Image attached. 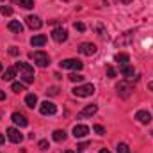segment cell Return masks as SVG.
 I'll return each instance as SVG.
<instances>
[{
    "label": "cell",
    "instance_id": "6da1fadb",
    "mask_svg": "<svg viewBox=\"0 0 153 153\" xmlns=\"http://www.w3.org/2000/svg\"><path fill=\"white\" fill-rule=\"evenodd\" d=\"M16 71H20V78L25 84H32L34 82V70L29 62H16Z\"/></svg>",
    "mask_w": 153,
    "mask_h": 153
},
{
    "label": "cell",
    "instance_id": "7a4b0ae2",
    "mask_svg": "<svg viewBox=\"0 0 153 153\" xmlns=\"http://www.w3.org/2000/svg\"><path fill=\"white\" fill-rule=\"evenodd\" d=\"M29 57L38 64L39 68H46V66L50 64V57H48L46 52H41V50H38V52H30Z\"/></svg>",
    "mask_w": 153,
    "mask_h": 153
},
{
    "label": "cell",
    "instance_id": "3957f363",
    "mask_svg": "<svg viewBox=\"0 0 153 153\" xmlns=\"http://www.w3.org/2000/svg\"><path fill=\"white\" fill-rule=\"evenodd\" d=\"M73 94L78 98H87L91 94H94V85L93 84H82V85H76L73 87Z\"/></svg>",
    "mask_w": 153,
    "mask_h": 153
},
{
    "label": "cell",
    "instance_id": "277c9868",
    "mask_svg": "<svg viewBox=\"0 0 153 153\" xmlns=\"http://www.w3.org/2000/svg\"><path fill=\"white\" fill-rule=\"evenodd\" d=\"M116 91H117L119 98H128V96L134 93V85H132L128 80H123V82H119V84L116 85Z\"/></svg>",
    "mask_w": 153,
    "mask_h": 153
},
{
    "label": "cell",
    "instance_id": "5b68a950",
    "mask_svg": "<svg viewBox=\"0 0 153 153\" xmlns=\"http://www.w3.org/2000/svg\"><path fill=\"white\" fill-rule=\"evenodd\" d=\"M61 68H64V70H76V71H80V70L84 68V64H82L78 59H64V61H61Z\"/></svg>",
    "mask_w": 153,
    "mask_h": 153
},
{
    "label": "cell",
    "instance_id": "8992f818",
    "mask_svg": "<svg viewBox=\"0 0 153 153\" xmlns=\"http://www.w3.org/2000/svg\"><path fill=\"white\" fill-rule=\"evenodd\" d=\"M39 112H41L43 116H52V114L57 112V105L46 100V102H43V103L39 105Z\"/></svg>",
    "mask_w": 153,
    "mask_h": 153
},
{
    "label": "cell",
    "instance_id": "52a82bcc",
    "mask_svg": "<svg viewBox=\"0 0 153 153\" xmlns=\"http://www.w3.org/2000/svg\"><path fill=\"white\" fill-rule=\"evenodd\" d=\"M52 39H53V41H57V43H64V41L68 39V30H66V29H62V27L53 29V30H52Z\"/></svg>",
    "mask_w": 153,
    "mask_h": 153
},
{
    "label": "cell",
    "instance_id": "ba28073f",
    "mask_svg": "<svg viewBox=\"0 0 153 153\" xmlns=\"http://www.w3.org/2000/svg\"><path fill=\"white\" fill-rule=\"evenodd\" d=\"M96 112H98V105L91 103V105H85V107L78 112V117H80V119H84V117H91V116H94Z\"/></svg>",
    "mask_w": 153,
    "mask_h": 153
},
{
    "label": "cell",
    "instance_id": "9c48e42d",
    "mask_svg": "<svg viewBox=\"0 0 153 153\" xmlns=\"http://www.w3.org/2000/svg\"><path fill=\"white\" fill-rule=\"evenodd\" d=\"M96 45H93V43H82L80 46H78V52L82 53V55H94L96 53Z\"/></svg>",
    "mask_w": 153,
    "mask_h": 153
},
{
    "label": "cell",
    "instance_id": "30bf717a",
    "mask_svg": "<svg viewBox=\"0 0 153 153\" xmlns=\"http://www.w3.org/2000/svg\"><path fill=\"white\" fill-rule=\"evenodd\" d=\"M7 137H9V141L14 143V144H18V143L23 141V135L20 134L18 128H7Z\"/></svg>",
    "mask_w": 153,
    "mask_h": 153
},
{
    "label": "cell",
    "instance_id": "8fae6325",
    "mask_svg": "<svg viewBox=\"0 0 153 153\" xmlns=\"http://www.w3.org/2000/svg\"><path fill=\"white\" fill-rule=\"evenodd\" d=\"M25 22H27V25L32 29V30H38L43 27V22H41V18L39 16H34V14H30V16H27L25 18Z\"/></svg>",
    "mask_w": 153,
    "mask_h": 153
},
{
    "label": "cell",
    "instance_id": "7c38bea8",
    "mask_svg": "<svg viewBox=\"0 0 153 153\" xmlns=\"http://www.w3.org/2000/svg\"><path fill=\"white\" fill-rule=\"evenodd\" d=\"M11 119H13V121H14V125H18L20 128H25V126L29 125V119H27L23 114H20V112H13Z\"/></svg>",
    "mask_w": 153,
    "mask_h": 153
},
{
    "label": "cell",
    "instance_id": "4fadbf2b",
    "mask_svg": "<svg viewBox=\"0 0 153 153\" xmlns=\"http://www.w3.org/2000/svg\"><path fill=\"white\" fill-rule=\"evenodd\" d=\"M87 134H89V126H85V125H75L73 126V135H75L76 139H82Z\"/></svg>",
    "mask_w": 153,
    "mask_h": 153
},
{
    "label": "cell",
    "instance_id": "5bb4252c",
    "mask_svg": "<svg viewBox=\"0 0 153 153\" xmlns=\"http://www.w3.org/2000/svg\"><path fill=\"white\" fill-rule=\"evenodd\" d=\"M135 119H137L139 123H143V125H148V123L152 121V114H150L148 111H137V112H135Z\"/></svg>",
    "mask_w": 153,
    "mask_h": 153
},
{
    "label": "cell",
    "instance_id": "9a60e30c",
    "mask_svg": "<svg viewBox=\"0 0 153 153\" xmlns=\"http://www.w3.org/2000/svg\"><path fill=\"white\" fill-rule=\"evenodd\" d=\"M7 29H9L11 32H14V34H22V32H23V25H22L18 20H11V22L7 23Z\"/></svg>",
    "mask_w": 153,
    "mask_h": 153
},
{
    "label": "cell",
    "instance_id": "2e32d148",
    "mask_svg": "<svg viewBox=\"0 0 153 153\" xmlns=\"http://www.w3.org/2000/svg\"><path fill=\"white\" fill-rule=\"evenodd\" d=\"M14 76H16V68H14V66H11V68H7V70L4 71L2 78H4L5 82H9V80H13Z\"/></svg>",
    "mask_w": 153,
    "mask_h": 153
},
{
    "label": "cell",
    "instance_id": "e0dca14e",
    "mask_svg": "<svg viewBox=\"0 0 153 153\" xmlns=\"http://www.w3.org/2000/svg\"><path fill=\"white\" fill-rule=\"evenodd\" d=\"M119 71H121V75L126 76V78H132V76H134V68L128 66V64H123V66L119 68Z\"/></svg>",
    "mask_w": 153,
    "mask_h": 153
},
{
    "label": "cell",
    "instance_id": "ac0fdd59",
    "mask_svg": "<svg viewBox=\"0 0 153 153\" xmlns=\"http://www.w3.org/2000/svg\"><path fill=\"white\" fill-rule=\"evenodd\" d=\"M45 43H46V36H43V34L34 36V38L30 39V45H32V46H43Z\"/></svg>",
    "mask_w": 153,
    "mask_h": 153
},
{
    "label": "cell",
    "instance_id": "d6986e66",
    "mask_svg": "<svg viewBox=\"0 0 153 153\" xmlns=\"http://www.w3.org/2000/svg\"><path fill=\"white\" fill-rule=\"evenodd\" d=\"M25 103H27V107L34 109V107L38 105V96H36V94H27V96H25Z\"/></svg>",
    "mask_w": 153,
    "mask_h": 153
},
{
    "label": "cell",
    "instance_id": "ffe728a7",
    "mask_svg": "<svg viewBox=\"0 0 153 153\" xmlns=\"http://www.w3.org/2000/svg\"><path fill=\"white\" fill-rule=\"evenodd\" d=\"M52 137H53L55 143H62V141H66V132L64 130H55L52 134Z\"/></svg>",
    "mask_w": 153,
    "mask_h": 153
},
{
    "label": "cell",
    "instance_id": "44dd1931",
    "mask_svg": "<svg viewBox=\"0 0 153 153\" xmlns=\"http://www.w3.org/2000/svg\"><path fill=\"white\" fill-rule=\"evenodd\" d=\"M114 61H116V62H119V64L123 66V64H128L130 57H128V53H116V55H114Z\"/></svg>",
    "mask_w": 153,
    "mask_h": 153
},
{
    "label": "cell",
    "instance_id": "7402d4cb",
    "mask_svg": "<svg viewBox=\"0 0 153 153\" xmlns=\"http://www.w3.org/2000/svg\"><path fill=\"white\" fill-rule=\"evenodd\" d=\"M20 5L23 9H32L34 7V0H20Z\"/></svg>",
    "mask_w": 153,
    "mask_h": 153
},
{
    "label": "cell",
    "instance_id": "603a6c76",
    "mask_svg": "<svg viewBox=\"0 0 153 153\" xmlns=\"http://www.w3.org/2000/svg\"><path fill=\"white\" fill-rule=\"evenodd\" d=\"M117 153H130V148L126 143H119L117 144Z\"/></svg>",
    "mask_w": 153,
    "mask_h": 153
},
{
    "label": "cell",
    "instance_id": "cb8c5ba5",
    "mask_svg": "<svg viewBox=\"0 0 153 153\" xmlns=\"http://www.w3.org/2000/svg\"><path fill=\"white\" fill-rule=\"evenodd\" d=\"M71 82H75V84H78V82H82L84 80V75H80V73H71V75L68 76Z\"/></svg>",
    "mask_w": 153,
    "mask_h": 153
},
{
    "label": "cell",
    "instance_id": "d4e9b609",
    "mask_svg": "<svg viewBox=\"0 0 153 153\" xmlns=\"http://www.w3.org/2000/svg\"><path fill=\"white\" fill-rule=\"evenodd\" d=\"M11 89H13L14 93H22V91H25V85H23V84H20V82H14Z\"/></svg>",
    "mask_w": 153,
    "mask_h": 153
},
{
    "label": "cell",
    "instance_id": "484cf974",
    "mask_svg": "<svg viewBox=\"0 0 153 153\" xmlns=\"http://www.w3.org/2000/svg\"><path fill=\"white\" fill-rule=\"evenodd\" d=\"M0 13L5 14V16H11V14H13V9H11L9 5H0Z\"/></svg>",
    "mask_w": 153,
    "mask_h": 153
},
{
    "label": "cell",
    "instance_id": "4316f807",
    "mask_svg": "<svg viewBox=\"0 0 153 153\" xmlns=\"http://www.w3.org/2000/svg\"><path fill=\"white\" fill-rule=\"evenodd\" d=\"M46 94L55 96V94H59V89H57V87H48V89H46Z\"/></svg>",
    "mask_w": 153,
    "mask_h": 153
},
{
    "label": "cell",
    "instance_id": "83f0119b",
    "mask_svg": "<svg viewBox=\"0 0 153 153\" xmlns=\"http://www.w3.org/2000/svg\"><path fill=\"white\" fill-rule=\"evenodd\" d=\"M94 132H96L98 135H103V134H105V128H103L102 125H94Z\"/></svg>",
    "mask_w": 153,
    "mask_h": 153
},
{
    "label": "cell",
    "instance_id": "f1b7e54d",
    "mask_svg": "<svg viewBox=\"0 0 153 153\" xmlns=\"http://www.w3.org/2000/svg\"><path fill=\"white\" fill-rule=\"evenodd\" d=\"M107 75L111 76V78H114L116 76V70L112 68V66H107Z\"/></svg>",
    "mask_w": 153,
    "mask_h": 153
},
{
    "label": "cell",
    "instance_id": "f546056e",
    "mask_svg": "<svg viewBox=\"0 0 153 153\" xmlns=\"http://www.w3.org/2000/svg\"><path fill=\"white\" fill-rule=\"evenodd\" d=\"M75 29L78 30V32H84V30H85V25H84V23H80V22H76V23H75Z\"/></svg>",
    "mask_w": 153,
    "mask_h": 153
},
{
    "label": "cell",
    "instance_id": "4dcf8cb0",
    "mask_svg": "<svg viewBox=\"0 0 153 153\" xmlns=\"http://www.w3.org/2000/svg\"><path fill=\"white\" fill-rule=\"evenodd\" d=\"M39 148H41V150H48V141H45V139L39 141Z\"/></svg>",
    "mask_w": 153,
    "mask_h": 153
},
{
    "label": "cell",
    "instance_id": "1f68e13d",
    "mask_svg": "<svg viewBox=\"0 0 153 153\" xmlns=\"http://www.w3.org/2000/svg\"><path fill=\"white\" fill-rule=\"evenodd\" d=\"M9 53H11V55H18V53H20V50H18L16 46H11V48H9Z\"/></svg>",
    "mask_w": 153,
    "mask_h": 153
},
{
    "label": "cell",
    "instance_id": "d6a6232c",
    "mask_svg": "<svg viewBox=\"0 0 153 153\" xmlns=\"http://www.w3.org/2000/svg\"><path fill=\"white\" fill-rule=\"evenodd\" d=\"M76 148H78V152H84V150L87 148V143H82V144H78Z\"/></svg>",
    "mask_w": 153,
    "mask_h": 153
},
{
    "label": "cell",
    "instance_id": "836d02e7",
    "mask_svg": "<svg viewBox=\"0 0 153 153\" xmlns=\"http://www.w3.org/2000/svg\"><path fill=\"white\" fill-rule=\"evenodd\" d=\"M0 100H5V93L4 91H0Z\"/></svg>",
    "mask_w": 153,
    "mask_h": 153
},
{
    "label": "cell",
    "instance_id": "e575fe53",
    "mask_svg": "<svg viewBox=\"0 0 153 153\" xmlns=\"http://www.w3.org/2000/svg\"><path fill=\"white\" fill-rule=\"evenodd\" d=\"M119 2H121V4H125V5H126V4H132V0H119Z\"/></svg>",
    "mask_w": 153,
    "mask_h": 153
},
{
    "label": "cell",
    "instance_id": "d590c367",
    "mask_svg": "<svg viewBox=\"0 0 153 153\" xmlns=\"http://www.w3.org/2000/svg\"><path fill=\"white\" fill-rule=\"evenodd\" d=\"M148 89H150V91H153V82H150V84H148Z\"/></svg>",
    "mask_w": 153,
    "mask_h": 153
},
{
    "label": "cell",
    "instance_id": "8d00e7d4",
    "mask_svg": "<svg viewBox=\"0 0 153 153\" xmlns=\"http://www.w3.org/2000/svg\"><path fill=\"white\" fill-rule=\"evenodd\" d=\"M4 141H5V137H4V135H2V134H0V144H2V143H4Z\"/></svg>",
    "mask_w": 153,
    "mask_h": 153
},
{
    "label": "cell",
    "instance_id": "74e56055",
    "mask_svg": "<svg viewBox=\"0 0 153 153\" xmlns=\"http://www.w3.org/2000/svg\"><path fill=\"white\" fill-rule=\"evenodd\" d=\"M100 153H111L109 150H100Z\"/></svg>",
    "mask_w": 153,
    "mask_h": 153
},
{
    "label": "cell",
    "instance_id": "f35d334b",
    "mask_svg": "<svg viewBox=\"0 0 153 153\" xmlns=\"http://www.w3.org/2000/svg\"><path fill=\"white\" fill-rule=\"evenodd\" d=\"M62 153H75V152H71V150H68V152H62Z\"/></svg>",
    "mask_w": 153,
    "mask_h": 153
},
{
    "label": "cell",
    "instance_id": "ab89813d",
    "mask_svg": "<svg viewBox=\"0 0 153 153\" xmlns=\"http://www.w3.org/2000/svg\"><path fill=\"white\" fill-rule=\"evenodd\" d=\"M0 71H2V64H0Z\"/></svg>",
    "mask_w": 153,
    "mask_h": 153
},
{
    "label": "cell",
    "instance_id": "60d3db41",
    "mask_svg": "<svg viewBox=\"0 0 153 153\" xmlns=\"http://www.w3.org/2000/svg\"><path fill=\"white\" fill-rule=\"evenodd\" d=\"M152 135H153V132H152Z\"/></svg>",
    "mask_w": 153,
    "mask_h": 153
}]
</instances>
